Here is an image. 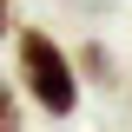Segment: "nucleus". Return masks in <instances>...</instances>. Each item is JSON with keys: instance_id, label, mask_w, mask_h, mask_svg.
Segmentation results:
<instances>
[{"instance_id": "3", "label": "nucleus", "mask_w": 132, "mask_h": 132, "mask_svg": "<svg viewBox=\"0 0 132 132\" xmlns=\"http://www.w3.org/2000/svg\"><path fill=\"white\" fill-rule=\"evenodd\" d=\"M7 33H13V7L0 0V40H7Z\"/></svg>"}, {"instance_id": "1", "label": "nucleus", "mask_w": 132, "mask_h": 132, "mask_svg": "<svg viewBox=\"0 0 132 132\" xmlns=\"http://www.w3.org/2000/svg\"><path fill=\"white\" fill-rule=\"evenodd\" d=\"M13 53H20V86H27V99L46 119H73L79 112V66L66 60V46L46 27H20Z\"/></svg>"}, {"instance_id": "2", "label": "nucleus", "mask_w": 132, "mask_h": 132, "mask_svg": "<svg viewBox=\"0 0 132 132\" xmlns=\"http://www.w3.org/2000/svg\"><path fill=\"white\" fill-rule=\"evenodd\" d=\"M0 132H20V93L0 79Z\"/></svg>"}]
</instances>
